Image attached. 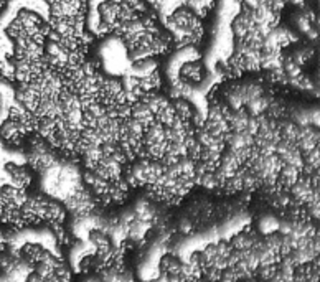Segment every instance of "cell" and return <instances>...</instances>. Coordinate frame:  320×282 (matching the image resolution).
Returning <instances> with one entry per match:
<instances>
[{
	"instance_id": "4fadbf2b",
	"label": "cell",
	"mask_w": 320,
	"mask_h": 282,
	"mask_svg": "<svg viewBox=\"0 0 320 282\" xmlns=\"http://www.w3.org/2000/svg\"><path fill=\"white\" fill-rule=\"evenodd\" d=\"M180 229H182L183 233H190L191 226H190L188 221H182V223H180Z\"/></svg>"
},
{
	"instance_id": "9c48e42d",
	"label": "cell",
	"mask_w": 320,
	"mask_h": 282,
	"mask_svg": "<svg viewBox=\"0 0 320 282\" xmlns=\"http://www.w3.org/2000/svg\"><path fill=\"white\" fill-rule=\"evenodd\" d=\"M277 228H279V220H276L274 216H264L259 221V231H261L264 236L271 233H276Z\"/></svg>"
},
{
	"instance_id": "30bf717a",
	"label": "cell",
	"mask_w": 320,
	"mask_h": 282,
	"mask_svg": "<svg viewBox=\"0 0 320 282\" xmlns=\"http://www.w3.org/2000/svg\"><path fill=\"white\" fill-rule=\"evenodd\" d=\"M33 274H37L38 277H41V279H48V277H51L53 276V272H55V267H53V264L51 263H48V261H40V263H37V264H33Z\"/></svg>"
},
{
	"instance_id": "277c9868",
	"label": "cell",
	"mask_w": 320,
	"mask_h": 282,
	"mask_svg": "<svg viewBox=\"0 0 320 282\" xmlns=\"http://www.w3.org/2000/svg\"><path fill=\"white\" fill-rule=\"evenodd\" d=\"M43 220H48L51 225H61L65 221V208L56 202L46 203V210L43 215Z\"/></svg>"
},
{
	"instance_id": "7c38bea8",
	"label": "cell",
	"mask_w": 320,
	"mask_h": 282,
	"mask_svg": "<svg viewBox=\"0 0 320 282\" xmlns=\"http://www.w3.org/2000/svg\"><path fill=\"white\" fill-rule=\"evenodd\" d=\"M218 282H240V277H238L236 271L233 267H225L221 271Z\"/></svg>"
},
{
	"instance_id": "52a82bcc",
	"label": "cell",
	"mask_w": 320,
	"mask_h": 282,
	"mask_svg": "<svg viewBox=\"0 0 320 282\" xmlns=\"http://www.w3.org/2000/svg\"><path fill=\"white\" fill-rule=\"evenodd\" d=\"M88 239H89V243L94 246V249H99V247L109 244V243H111V239H109L108 234L104 233V229H99V228L89 229Z\"/></svg>"
},
{
	"instance_id": "8992f818",
	"label": "cell",
	"mask_w": 320,
	"mask_h": 282,
	"mask_svg": "<svg viewBox=\"0 0 320 282\" xmlns=\"http://www.w3.org/2000/svg\"><path fill=\"white\" fill-rule=\"evenodd\" d=\"M180 267H182V261L177 259L175 256H165L160 261V274L165 276H173V274H180Z\"/></svg>"
},
{
	"instance_id": "3957f363",
	"label": "cell",
	"mask_w": 320,
	"mask_h": 282,
	"mask_svg": "<svg viewBox=\"0 0 320 282\" xmlns=\"http://www.w3.org/2000/svg\"><path fill=\"white\" fill-rule=\"evenodd\" d=\"M180 79L185 84H198L205 79V68L202 63L191 61L183 65L180 70Z\"/></svg>"
},
{
	"instance_id": "ba28073f",
	"label": "cell",
	"mask_w": 320,
	"mask_h": 282,
	"mask_svg": "<svg viewBox=\"0 0 320 282\" xmlns=\"http://www.w3.org/2000/svg\"><path fill=\"white\" fill-rule=\"evenodd\" d=\"M229 244L234 251H246L253 246V238L249 236V233H240L229 241Z\"/></svg>"
},
{
	"instance_id": "8fae6325",
	"label": "cell",
	"mask_w": 320,
	"mask_h": 282,
	"mask_svg": "<svg viewBox=\"0 0 320 282\" xmlns=\"http://www.w3.org/2000/svg\"><path fill=\"white\" fill-rule=\"evenodd\" d=\"M258 5L264 7L267 10L274 12V14H279L282 12V8L287 5V0H258Z\"/></svg>"
},
{
	"instance_id": "5b68a950",
	"label": "cell",
	"mask_w": 320,
	"mask_h": 282,
	"mask_svg": "<svg viewBox=\"0 0 320 282\" xmlns=\"http://www.w3.org/2000/svg\"><path fill=\"white\" fill-rule=\"evenodd\" d=\"M151 221H142L139 218H135L132 223L127 226V236H131L134 241H139L146 236V233L151 229Z\"/></svg>"
},
{
	"instance_id": "6da1fadb",
	"label": "cell",
	"mask_w": 320,
	"mask_h": 282,
	"mask_svg": "<svg viewBox=\"0 0 320 282\" xmlns=\"http://www.w3.org/2000/svg\"><path fill=\"white\" fill-rule=\"evenodd\" d=\"M167 30L175 46H193L198 45L203 38L202 17L195 14L191 8L182 7L173 12L167 20Z\"/></svg>"
},
{
	"instance_id": "7a4b0ae2",
	"label": "cell",
	"mask_w": 320,
	"mask_h": 282,
	"mask_svg": "<svg viewBox=\"0 0 320 282\" xmlns=\"http://www.w3.org/2000/svg\"><path fill=\"white\" fill-rule=\"evenodd\" d=\"M7 173L10 175L12 178V185L17 188H27L32 183V172L23 165H17V164H7L5 165Z\"/></svg>"
}]
</instances>
